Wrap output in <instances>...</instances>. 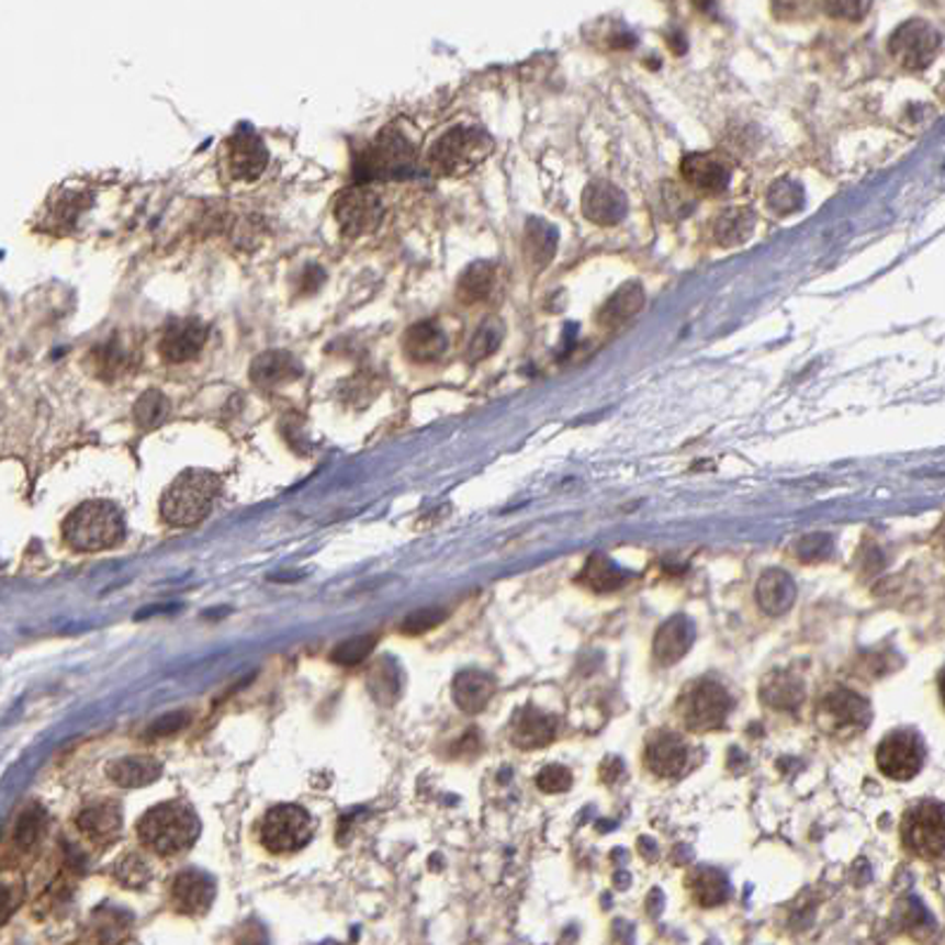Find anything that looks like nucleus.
Segmentation results:
<instances>
[{
  "label": "nucleus",
  "mask_w": 945,
  "mask_h": 945,
  "mask_svg": "<svg viewBox=\"0 0 945 945\" xmlns=\"http://www.w3.org/2000/svg\"><path fill=\"white\" fill-rule=\"evenodd\" d=\"M642 306H644L642 284L640 282H626L607 299L605 306L599 308L597 323L603 327L617 329V327L626 325L630 318H635V315L642 311Z\"/></svg>",
  "instance_id": "nucleus-27"
},
{
  "label": "nucleus",
  "mask_w": 945,
  "mask_h": 945,
  "mask_svg": "<svg viewBox=\"0 0 945 945\" xmlns=\"http://www.w3.org/2000/svg\"><path fill=\"white\" fill-rule=\"evenodd\" d=\"M877 765L889 779L908 783L924 765L922 738L912 730H896L887 734L877 749Z\"/></svg>",
  "instance_id": "nucleus-11"
},
{
  "label": "nucleus",
  "mask_w": 945,
  "mask_h": 945,
  "mask_svg": "<svg viewBox=\"0 0 945 945\" xmlns=\"http://www.w3.org/2000/svg\"><path fill=\"white\" fill-rule=\"evenodd\" d=\"M495 288V266L491 261L472 263L458 280V299L462 304H479L491 296Z\"/></svg>",
  "instance_id": "nucleus-30"
},
{
  "label": "nucleus",
  "mask_w": 945,
  "mask_h": 945,
  "mask_svg": "<svg viewBox=\"0 0 945 945\" xmlns=\"http://www.w3.org/2000/svg\"><path fill=\"white\" fill-rule=\"evenodd\" d=\"M938 689H941V699H943V707H945V671L941 673V680H938Z\"/></svg>",
  "instance_id": "nucleus-49"
},
{
  "label": "nucleus",
  "mask_w": 945,
  "mask_h": 945,
  "mask_svg": "<svg viewBox=\"0 0 945 945\" xmlns=\"http://www.w3.org/2000/svg\"><path fill=\"white\" fill-rule=\"evenodd\" d=\"M235 945H268L266 929L259 922H247L235 936Z\"/></svg>",
  "instance_id": "nucleus-46"
},
{
  "label": "nucleus",
  "mask_w": 945,
  "mask_h": 945,
  "mask_svg": "<svg viewBox=\"0 0 945 945\" xmlns=\"http://www.w3.org/2000/svg\"><path fill=\"white\" fill-rule=\"evenodd\" d=\"M45 830V813L38 806L26 808L14 824V844L20 848H34Z\"/></svg>",
  "instance_id": "nucleus-38"
},
{
  "label": "nucleus",
  "mask_w": 945,
  "mask_h": 945,
  "mask_svg": "<svg viewBox=\"0 0 945 945\" xmlns=\"http://www.w3.org/2000/svg\"><path fill=\"white\" fill-rule=\"evenodd\" d=\"M22 893H24V887H22V881L20 879H14V884L5 877V881H3V920L8 922L10 920V914L14 912V908H18L20 903H22Z\"/></svg>",
  "instance_id": "nucleus-45"
},
{
  "label": "nucleus",
  "mask_w": 945,
  "mask_h": 945,
  "mask_svg": "<svg viewBox=\"0 0 945 945\" xmlns=\"http://www.w3.org/2000/svg\"><path fill=\"white\" fill-rule=\"evenodd\" d=\"M495 695V680L484 671H462L453 680V699L464 713H479Z\"/></svg>",
  "instance_id": "nucleus-28"
},
{
  "label": "nucleus",
  "mask_w": 945,
  "mask_h": 945,
  "mask_svg": "<svg viewBox=\"0 0 945 945\" xmlns=\"http://www.w3.org/2000/svg\"><path fill=\"white\" fill-rule=\"evenodd\" d=\"M221 493V479L206 470H188L161 498V517L171 527H194L209 513Z\"/></svg>",
  "instance_id": "nucleus-3"
},
{
  "label": "nucleus",
  "mask_w": 945,
  "mask_h": 945,
  "mask_svg": "<svg viewBox=\"0 0 945 945\" xmlns=\"http://www.w3.org/2000/svg\"><path fill=\"white\" fill-rule=\"evenodd\" d=\"M302 374V363L288 351H266L254 358L249 368V378L259 389H278L296 382Z\"/></svg>",
  "instance_id": "nucleus-20"
},
{
  "label": "nucleus",
  "mask_w": 945,
  "mask_h": 945,
  "mask_svg": "<svg viewBox=\"0 0 945 945\" xmlns=\"http://www.w3.org/2000/svg\"><path fill=\"white\" fill-rule=\"evenodd\" d=\"M583 216L595 225H617L628 214V198L621 188L609 180H593L583 190Z\"/></svg>",
  "instance_id": "nucleus-17"
},
{
  "label": "nucleus",
  "mask_w": 945,
  "mask_h": 945,
  "mask_svg": "<svg viewBox=\"0 0 945 945\" xmlns=\"http://www.w3.org/2000/svg\"><path fill=\"white\" fill-rule=\"evenodd\" d=\"M325 945H337V943H325Z\"/></svg>",
  "instance_id": "nucleus-50"
},
{
  "label": "nucleus",
  "mask_w": 945,
  "mask_h": 945,
  "mask_svg": "<svg viewBox=\"0 0 945 945\" xmlns=\"http://www.w3.org/2000/svg\"><path fill=\"white\" fill-rule=\"evenodd\" d=\"M228 176L235 180H257L268 167V149L261 135L251 128H237L223 143Z\"/></svg>",
  "instance_id": "nucleus-12"
},
{
  "label": "nucleus",
  "mask_w": 945,
  "mask_h": 945,
  "mask_svg": "<svg viewBox=\"0 0 945 945\" xmlns=\"http://www.w3.org/2000/svg\"><path fill=\"white\" fill-rule=\"evenodd\" d=\"M448 337L439 323L423 320L413 325L403 337V351L415 363H431L446 353Z\"/></svg>",
  "instance_id": "nucleus-24"
},
{
  "label": "nucleus",
  "mask_w": 945,
  "mask_h": 945,
  "mask_svg": "<svg viewBox=\"0 0 945 945\" xmlns=\"http://www.w3.org/2000/svg\"><path fill=\"white\" fill-rule=\"evenodd\" d=\"M869 718H873L869 704L860 695L851 693V689H834V693L822 699L818 713V720L824 725V730L836 734L865 730Z\"/></svg>",
  "instance_id": "nucleus-14"
},
{
  "label": "nucleus",
  "mask_w": 945,
  "mask_h": 945,
  "mask_svg": "<svg viewBox=\"0 0 945 945\" xmlns=\"http://www.w3.org/2000/svg\"><path fill=\"white\" fill-rule=\"evenodd\" d=\"M832 18H842V20H860L863 14L869 10V3H830L824 5Z\"/></svg>",
  "instance_id": "nucleus-47"
},
{
  "label": "nucleus",
  "mask_w": 945,
  "mask_h": 945,
  "mask_svg": "<svg viewBox=\"0 0 945 945\" xmlns=\"http://www.w3.org/2000/svg\"><path fill=\"white\" fill-rule=\"evenodd\" d=\"M761 699L773 709H794L803 701V685L789 673H773L761 685Z\"/></svg>",
  "instance_id": "nucleus-31"
},
{
  "label": "nucleus",
  "mask_w": 945,
  "mask_h": 945,
  "mask_svg": "<svg viewBox=\"0 0 945 945\" xmlns=\"http://www.w3.org/2000/svg\"><path fill=\"white\" fill-rule=\"evenodd\" d=\"M67 545L79 552H98L122 543L126 533L124 515L110 500H88L65 519Z\"/></svg>",
  "instance_id": "nucleus-2"
},
{
  "label": "nucleus",
  "mask_w": 945,
  "mask_h": 945,
  "mask_svg": "<svg viewBox=\"0 0 945 945\" xmlns=\"http://www.w3.org/2000/svg\"><path fill=\"white\" fill-rule=\"evenodd\" d=\"M756 212L752 206L734 204L720 212L713 221V239L720 247H740L756 230Z\"/></svg>",
  "instance_id": "nucleus-25"
},
{
  "label": "nucleus",
  "mask_w": 945,
  "mask_h": 945,
  "mask_svg": "<svg viewBox=\"0 0 945 945\" xmlns=\"http://www.w3.org/2000/svg\"><path fill=\"white\" fill-rule=\"evenodd\" d=\"M505 339V323L500 318H486L482 323V327L476 329L470 349H468V358L470 360H484L491 353H495L500 349V344Z\"/></svg>",
  "instance_id": "nucleus-37"
},
{
  "label": "nucleus",
  "mask_w": 945,
  "mask_h": 945,
  "mask_svg": "<svg viewBox=\"0 0 945 945\" xmlns=\"http://www.w3.org/2000/svg\"><path fill=\"white\" fill-rule=\"evenodd\" d=\"M830 548H832V538L830 536L813 533V536H806L801 540L797 554H799L801 560H806V562H813V560L824 558V554L830 552Z\"/></svg>",
  "instance_id": "nucleus-44"
},
{
  "label": "nucleus",
  "mask_w": 945,
  "mask_h": 945,
  "mask_svg": "<svg viewBox=\"0 0 945 945\" xmlns=\"http://www.w3.org/2000/svg\"><path fill=\"white\" fill-rule=\"evenodd\" d=\"M315 832L311 813L302 806L284 803L268 810L261 824V844L275 855H288L302 851Z\"/></svg>",
  "instance_id": "nucleus-7"
},
{
  "label": "nucleus",
  "mask_w": 945,
  "mask_h": 945,
  "mask_svg": "<svg viewBox=\"0 0 945 945\" xmlns=\"http://www.w3.org/2000/svg\"><path fill=\"white\" fill-rule=\"evenodd\" d=\"M335 218L347 237H363L382 225L384 204L380 194L368 185H353L337 198Z\"/></svg>",
  "instance_id": "nucleus-10"
},
{
  "label": "nucleus",
  "mask_w": 945,
  "mask_h": 945,
  "mask_svg": "<svg viewBox=\"0 0 945 945\" xmlns=\"http://www.w3.org/2000/svg\"><path fill=\"white\" fill-rule=\"evenodd\" d=\"M108 775L112 777V783L119 787L138 789V787H147V785L157 783L159 775H161V763L155 758H147V756L119 758V761L110 763Z\"/></svg>",
  "instance_id": "nucleus-29"
},
{
  "label": "nucleus",
  "mask_w": 945,
  "mask_h": 945,
  "mask_svg": "<svg viewBox=\"0 0 945 945\" xmlns=\"http://www.w3.org/2000/svg\"><path fill=\"white\" fill-rule=\"evenodd\" d=\"M644 765L656 777H678L687 765V746L673 732H656L644 749Z\"/></svg>",
  "instance_id": "nucleus-19"
},
{
  "label": "nucleus",
  "mask_w": 945,
  "mask_h": 945,
  "mask_svg": "<svg viewBox=\"0 0 945 945\" xmlns=\"http://www.w3.org/2000/svg\"><path fill=\"white\" fill-rule=\"evenodd\" d=\"M687 887L693 891L695 900L704 908H716L728 898V881L718 869L699 867L687 879Z\"/></svg>",
  "instance_id": "nucleus-34"
},
{
  "label": "nucleus",
  "mask_w": 945,
  "mask_h": 945,
  "mask_svg": "<svg viewBox=\"0 0 945 945\" xmlns=\"http://www.w3.org/2000/svg\"><path fill=\"white\" fill-rule=\"evenodd\" d=\"M680 176L704 198H718L730 185L732 164L720 153H693L680 161Z\"/></svg>",
  "instance_id": "nucleus-13"
},
{
  "label": "nucleus",
  "mask_w": 945,
  "mask_h": 945,
  "mask_svg": "<svg viewBox=\"0 0 945 945\" xmlns=\"http://www.w3.org/2000/svg\"><path fill=\"white\" fill-rule=\"evenodd\" d=\"M491 133L476 126H455L429 147L427 164L437 176H464L493 153Z\"/></svg>",
  "instance_id": "nucleus-5"
},
{
  "label": "nucleus",
  "mask_w": 945,
  "mask_h": 945,
  "mask_svg": "<svg viewBox=\"0 0 945 945\" xmlns=\"http://www.w3.org/2000/svg\"><path fill=\"white\" fill-rule=\"evenodd\" d=\"M765 204H768L770 212L779 218L797 214L806 204V194L801 183L791 178H779L770 185L768 194H765Z\"/></svg>",
  "instance_id": "nucleus-35"
},
{
  "label": "nucleus",
  "mask_w": 945,
  "mask_h": 945,
  "mask_svg": "<svg viewBox=\"0 0 945 945\" xmlns=\"http://www.w3.org/2000/svg\"><path fill=\"white\" fill-rule=\"evenodd\" d=\"M941 48V34L926 20H908L891 34L889 53L900 67L922 71L934 63Z\"/></svg>",
  "instance_id": "nucleus-9"
},
{
  "label": "nucleus",
  "mask_w": 945,
  "mask_h": 945,
  "mask_svg": "<svg viewBox=\"0 0 945 945\" xmlns=\"http://www.w3.org/2000/svg\"><path fill=\"white\" fill-rule=\"evenodd\" d=\"M900 839L908 853L918 858H938L945 853V803L922 801L912 806L903 824H900Z\"/></svg>",
  "instance_id": "nucleus-6"
},
{
  "label": "nucleus",
  "mask_w": 945,
  "mask_h": 945,
  "mask_svg": "<svg viewBox=\"0 0 945 945\" xmlns=\"http://www.w3.org/2000/svg\"><path fill=\"white\" fill-rule=\"evenodd\" d=\"M417 164L415 143L396 126H386L374 140H370L358 153L356 178L358 183H374V180H394L410 176Z\"/></svg>",
  "instance_id": "nucleus-4"
},
{
  "label": "nucleus",
  "mask_w": 945,
  "mask_h": 945,
  "mask_svg": "<svg viewBox=\"0 0 945 945\" xmlns=\"http://www.w3.org/2000/svg\"><path fill=\"white\" fill-rule=\"evenodd\" d=\"M171 403L161 392H145L133 408V419L140 429H155L167 423Z\"/></svg>",
  "instance_id": "nucleus-36"
},
{
  "label": "nucleus",
  "mask_w": 945,
  "mask_h": 945,
  "mask_svg": "<svg viewBox=\"0 0 945 945\" xmlns=\"http://www.w3.org/2000/svg\"><path fill=\"white\" fill-rule=\"evenodd\" d=\"M88 204H90V198L86 192L59 194L53 206V221H57L59 225H74L83 209H88Z\"/></svg>",
  "instance_id": "nucleus-41"
},
{
  "label": "nucleus",
  "mask_w": 945,
  "mask_h": 945,
  "mask_svg": "<svg viewBox=\"0 0 945 945\" xmlns=\"http://www.w3.org/2000/svg\"><path fill=\"white\" fill-rule=\"evenodd\" d=\"M524 251H527L531 266L545 268L552 261L554 251H558V230H554V225L538 218L531 221L527 225V237H524Z\"/></svg>",
  "instance_id": "nucleus-32"
},
{
  "label": "nucleus",
  "mask_w": 945,
  "mask_h": 945,
  "mask_svg": "<svg viewBox=\"0 0 945 945\" xmlns=\"http://www.w3.org/2000/svg\"><path fill=\"white\" fill-rule=\"evenodd\" d=\"M216 898V884L200 869H183L171 884V905L188 918H200L209 912Z\"/></svg>",
  "instance_id": "nucleus-15"
},
{
  "label": "nucleus",
  "mask_w": 945,
  "mask_h": 945,
  "mask_svg": "<svg viewBox=\"0 0 945 945\" xmlns=\"http://www.w3.org/2000/svg\"><path fill=\"white\" fill-rule=\"evenodd\" d=\"M695 642V628L685 617H673L656 630L654 659L662 666L678 664Z\"/></svg>",
  "instance_id": "nucleus-22"
},
{
  "label": "nucleus",
  "mask_w": 945,
  "mask_h": 945,
  "mask_svg": "<svg viewBox=\"0 0 945 945\" xmlns=\"http://www.w3.org/2000/svg\"><path fill=\"white\" fill-rule=\"evenodd\" d=\"M572 779H574L572 773H569L564 765H548V768L538 773L536 785L545 794H560L572 787Z\"/></svg>",
  "instance_id": "nucleus-42"
},
{
  "label": "nucleus",
  "mask_w": 945,
  "mask_h": 945,
  "mask_svg": "<svg viewBox=\"0 0 945 945\" xmlns=\"http://www.w3.org/2000/svg\"><path fill=\"white\" fill-rule=\"evenodd\" d=\"M794 599H797V585H794L791 576L783 569H770L765 572L756 583V603L758 607L770 614V617H779L785 614Z\"/></svg>",
  "instance_id": "nucleus-26"
},
{
  "label": "nucleus",
  "mask_w": 945,
  "mask_h": 945,
  "mask_svg": "<svg viewBox=\"0 0 945 945\" xmlns=\"http://www.w3.org/2000/svg\"><path fill=\"white\" fill-rule=\"evenodd\" d=\"M209 327L200 318H180L167 325L159 341V353L169 363H185L206 347Z\"/></svg>",
  "instance_id": "nucleus-16"
},
{
  "label": "nucleus",
  "mask_w": 945,
  "mask_h": 945,
  "mask_svg": "<svg viewBox=\"0 0 945 945\" xmlns=\"http://www.w3.org/2000/svg\"><path fill=\"white\" fill-rule=\"evenodd\" d=\"M202 832L194 808L185 801H167L149 808L138 822L140 842L157 855H178L188 851Z\"/></svg>",
  "instance_id": "nucleus-1"
},
{
  "label": "nucleus",
  "mask_w": 945,
  "mask_h": 945,
  "mask_svg": "<svg viewBox=\"0 0 945 945\" xmlns=\"http://www.w3.org/2000/svg\"><path fill=\"white\" fill-rule=\"evenodd\" d=\"M578 581L585 585V588H590L595 593H611L626 583V574L607 558V554L597 552L588 560V564H585Z\"/></svg>",
  "instance_id": "nucleus-33"
},
{
  "label": "nucleus",
  "mask_w": 945,
  "mask_h": 945,
  "mask_svg": "<svg viewBox=\"0 0 945 945\" xmlns=\"http://www.w3.org/2000/svg\"><path fill=\"white\" fill-rule=\"evenodd\" d=\"M374 644H378V638L374 635H360V638H351L333 654V662L341 664V666H356L360 662H365V656L374 650Z\"/></svg>",
  "instance_id": "nucleus-40"
},
{
  "label": "nucleus",
  "mask_w": 945,
  "mask_h": 945,
  "mask_svg": "<svg viewBox=\"0 0 945 945\" xmlns=\"http://www.w3.org/2000/svg\"><path fill=\"white\" fill-rule=\"evenodd\" d=\"M558 723L536 707H524L513 718V744L519 749H540L554 740Z\"/></svg>",
  "instance_id": "nucleus-23"
},
{
  "label": "nucleus",
  "mask_w": 945,
  "mask_h": 945,
  "mask_svg": "<svg viewBox=\"0 0 945 945\" xmlns=\"http://www.w3.org/2000/svg\"><path fill=\"white\" fill-rule=\"evenodd\" d=\"M90 363H93V372L102 380H119L122 374L131 372L138 363V351H135L133 341L128 337H110L108 341L98 344V347L88 353Z\"/></svg>",
  "instance_id": "nucleus-18"
},
{
  "label": "nucleus",
  "mask_w": 945,
  "mask_h": 945,
  "mask_svg": "<svg viewBox=\"0 0 945 945\" xmlns=\"http://www.w3.org/2000/svg\"><path fill=\"white\" fill-rule=\"evenodd\" d=\"M188 723V716L185 713H171V716H164V718H159L157 723L153 725V734H159V738H167V734H171V732H176V730H180Z\"/></svg>",
  "instance_id": "nucleus-48"
},
{
  "label": "nucleus",
  "mask_w": 945,
  "mask_h": 945,
  "mask_svg": "<svg viewBox=\"0 0 945 945\" xmlns=\"http://www.w3.org/2000/svg\"><path fill=\"white\" fill-rule=\"evenodd\" d=\"M443 619H446V614L441 609H419L403 621V630L410 635L425 633V630H429V628H437Z\"/></svg>",
  "instance_id": "nucleus-43"
},
{
  "label": "nucleus",
  "mask_w": 945,
  "mask_h": 945,
  "mask_svg": "<svg viewBox=\"0 0 945 945\" xmlns=\"http://www.w3.org/2000/svg\"><path fill=\"white\" fill-rule=\"evenodd\" d=\"M122 806L114 801H98L83 808L77 828L95 844H110L122 832Z\"/></svg>",
  "instance_id": "nucleus-21"
},
{
  "label": "nucleus",
  "mask_w": 945,
  "mask_h": 945,
  "mask_svg": "<svg viewBox=\"0 0 945 945\" xmlns=\"http://www.w3.org/2000/svg\"><path fill=\"white\" fill-rule=\"evenodd\" d=\"M116 879L124 884L126 889H143L145 884L153 877L149 873V865L143 860V855L138 853H126L122 860L116 863Z\"/></svg>",
  "instance_id": "nucleus-39"
},
{
  "label": "nucleus",
  "mask_w": 945,
  "mask_h": 945,
  "mask_svg": "<svg viewBox=\"0 0 945 945\" xmlns=\"http://www.w3.org/2000/svg\"><path fill=\"white\" fill-rule=\"evenodd\" d=\"M730 709L732 699L723 685L713 680H699L685 689L680 701V718L687 730L711 732L723 728Z\"/></svg>",
  "instance_id": "nucleus-8"
}]
</instances>
